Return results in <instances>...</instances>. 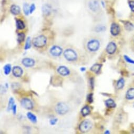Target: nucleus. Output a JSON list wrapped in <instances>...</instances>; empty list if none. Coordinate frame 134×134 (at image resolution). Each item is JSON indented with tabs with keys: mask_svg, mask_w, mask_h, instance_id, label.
I'll return each instance as SVG.
<instances>
[{
	"mask_svg": "<svg viewBox=\"0 0 134 134\" xmlns=\"http://www.w3.org/2000/svg\"><path fill=\"white\" fill-rule=\"evenodd\" d=\"M42 11L44 14L46 15H48L50 14L51 12V7L48 4H45L43 6Z\"/></svg>",
	"mask_w": 134,
	"mask_h": 134,
	"instance_id": "412c9836",
	"label": "nucleus"
},
{
	"mask_svg": "<svg viewBox=\"0 0 134 134\" xmlns=\"http://www.w3.org/2000/svg\"><path fill=\"white\" fill-rule=\"evenodd\" d=\"M14 104H15L14 99L13 97H10V98L9 99V101H8L7 108V110L8 112H10V110H12L13 106H14Z\"/></svg>",
	"mask_w": 134,
	"mask_h": 134,
	"instance_id": "393cba45",
	"label": "nucleus"
},
{
	"mask_svg": "<svg viewBox=\"0 0 134 134\" xmlns=\"http://www.w3.org/2000/svg\"><path fill=\"white\" fill-rule=\"evenodd\" d=\"M58 121V119L56 118H52V119H51L50 121V123L51 125H55L56 123Z\"/></svg>",
	"mask_w": 134,
	"mask_h": 134,
	"instance_id": "473e14b6",
	"label": "nucleus"
},
{
	"mask_svg": "<svg viewBox=\"0 0 134 134\" xmlns=\"http://www.w3.org/2000/svg\"><path fill=\"white\" fill-rule=\"evenodd\" d=\"M23 11L24 12V14L26 15H28L30 13V6L29 4L27 3H25L23 5Z\"/></svg>",
	"mask_w": 134,
	"mask_h": 134,
	"instance_id": "bb28decb",
	"label": "nucleus"
},
{
	"mask_svg": "<svg viewBox=\"0 0 134 134\" xmlns=\"http://www.w3.org/2000/svg\"><path fill=\"white\" fill-rule=\"evenodd\" d=\"M47 43V38L46 37L41 35L35 37L33 39L32 44L33 46L37 48H42L45 46Z\"/></svg>",
	"mask_w": 134,
	"mask_h": 134,
	"instance_id": "f257e3e1",
	"label": "nucleus"
},
{
	"mask_svg": "<svg viewBox=\"0 0 134 134\" xmlns=\"http://www.w3.org/2000/svg\"><path fill=\"white\" fill-rule=\"evenodd\" d=\"M125 84V80L123 78H121L117 82L116 84V88L118 89H121L124 86Z\"/></svg>",
	"mask_w": 134,
	"mask_h": 134,
	"instance_id": "5701e85b",
	"label": "nucleus"
},
{
	"mask_svg": "<svg viewBox=\"0 0 134 134\" xmlns=\"http://www.w3.org/2000/svg\"><path fill=\"white\" fill-rule=\"evenodd\" d=\"M21 106L27 110H31L33 109V102L30 99L27 98H24L21 101Z\"/></svg>",
	"mask_w": 134,
	"mask_h": 134,
	"instance_id": "0eeeda50",
	"label": "nucleus"
},
{
	"mask_svg": "<svg viewBox=\"0 0 134 134\" xmlns=\"http://www.w3.org/2000/svg\"><path fill=\"white\" fill-rule=\"evenodd\" d=\"M80 70H81V72H85V70H86V68H85V67H81Z\"/></svg>",
	"mask_w": 134,
	"mask_h": 134,
	"instance_id": "e433bc0d",
	"label": "nucleus"
},
{
	"mask_svg": "<svg viewBox=\"0 0 134 134\" xmlns=\"http://www.w3.org/2000/svg\"><path fill=\"white\" fill-rule=\"evenodd\" d=\"M126 98L129 100L134 99V88H130L127 92Z\"/></svg>",
	"mask_w": 134,
	"mask_h": 134,
	"instance_id": "6ab92c4d",
	"label": "nucleus"
},
{
	"mask_svg": "<svg viewBox=\"0 0 134 134\" xmlns=\"http://www.w3.org/2000/svg\"><path fill=\"white\" fill-rule=\"evenodd\" d=\"M16 26L19 30H23L25 27V25L24 22L20 19H16Z\"/></svg>",
	"mask_w": 134,
	"mask_h": 134,
	"instance_id": "f3484780",
	"label": "nucleus"
},
{
	"mask_svg": "<svg viewBox=\"0 0 134 134\" xmlns=\"http://www.w3.org/2000/svg\"><path fill=\"white\" fill-rule=\"evenodd\" d=\"M87 100L89 103H92L93 102V94L90 93L88 94L87 96Z\"/></svg>",
	"mask_w": 134,
	"mask_h": 134,
	"instance_id": "2f4dec72",
	"label": "nucleus"
},
{
	"mask_svg": "<svg viewBox=\"0 0 134 134\" xmlns=\"http://www.w3.org/2000/svg\"><path fill=\"white\" fill-rule=\"evenodd\" d=\"M101 44L98 39L93 38L88 41L87 43V50L90 52H94L98 51L100 47Z\"/></svg>",
	"mask_w": 134,
	"mask_h": 134,
	"instance_id": "f03ea898",
	"label": "nucleus"
},
{
	"mask_svg": "<svg viewBox=\"0 0 134 134\" xmlns=\"http://www.w3.org/2000/svg\"><path fill=\"white\" fill-rule=\"evenodd\" d=\"M64 56L67 61L73 62L76 61L78 58L77 54L72 48H67L64 52Z\"/></svg>",
	"mask_w": 134,
	"mask_h": 134,
	"instance_id": "7ed1b4c3",
	"label": "nucleus"
},
{
	"mask_svg": "<svg viewBox=\"0 0 134 134\" xmlns=\"http://www.w3.org/2000/svg\"><path fill=\"white\" fill-rule=\"evenodd\" d=\"M90 113V108L88 106L86 105V106H84L82 108L81 114L83 116L86 117L89 115Z\"/></svg>",
	"mask_w": 134,
	"mask_h": 134,
	"instance_id": "dca6fc26",
	"label": "nucleus"
},
{
	"mask_svg": "<svg viewBox=\"0 0 134 134\" xmlns=\"http://www.w3.org/2000/svg\"><path fill=\"white\" fill-rule=\"evenodd\" d=\"M89 7L93 12H97L99 8V5L97 0L90 1L89 3Z\"/></svg>",
	"mask_w": 134,
	"mask_h": 134,
	"instance_id": "ddd939ff",
	"label": "nucleus"
},
{
	"mask_svg": "<svg viewBox=\"0 0 134 134\" xmlns=\"http://www.w3.org/2000/svg\"><path fill=\"white\" fill-rule=\"evenodd\" d=\"M109 130H106V132H105V134H109Z\"/></svg>",
	"mask_w": 134,
	"mask_h": 134,
	"instance_id": "4c0bfd02",
	"label": "nucleus"
},
{
	"mask_svg": "<svg viewBox=\"0 0 134 134\" xmlns=\"http://www.w3.org/2000/svg\"><path fill=\"white\" fill-rule=\"evenodd\" d=\"M26 115L27 118L29 119L32 123H36L37 121H38V119H37V117L35 115H34L31 112H28L26 114Z\"/></svg>",
	"mask_w": 134,
	"mask_h": 134,
	"instance_id": "a211bd4d",
	"label": "nucleus"
},
{
	"mask_svg": "<svg viewBox=\"0 0 134 134\" xmlns=\"http://www.w3.org/2000/svg\"><path fill=\"white\" fill-rule=\"evenodd\" d=\"M57 72L58 73L63 76H66L70 75V70L65 66H60L57 69Z\"/></svg>",
	"mask_w": 134,
	"mask_h": 134,
	"instance_id": "1a4fd4ad",
	"label": "nucleus"
},
{
	"mask_svg": "<svg viewBox=\"0 0 134 134\" xmlns=\"http://www.w3.org/2000/svg\"><path fill=\"white\" fill-rule=\"evenodd\" d=\"M12 74L16 77H19L23 74V70L19 66H15L12 68Z\"/></svg>",
	"mask_w": 134,
	"mask_h": 134,
	"instance_id": "f8f14e48",
	"label": "nucleus"
},
{
	"mask_svg": "<svg viewBox=\"0 0 134 134\" xmlns=\"http://www.w3.org/2000/svg\"><path fill=\"white\" fill-rule=\"evenodd\" d=\"M31 45H32V43H31V38L30 37H28V38H27L26 39V43H25V45L24 46V49L25 50L30 49V48L31 47Z\"/></svg>",
	"mask_w": 134,
	"mask_h": 134,
	"instance_id": "cd10ccee",
	"label": "nucleus"
},
{
	"mask_svg": "<svg viewBox=\"0 0 134 134\" xmlns=\"http://www.w3.org/2000/svg\"><path fill=\"white\" fill-rule=\"evenodd\" d=\"M90 85L91 88L93 89L94 88V79L93 78H91L90 79Z\"/></svg>",
	"mask_w": 134,
	"mask_h": 134,
	"instance_id": "c9c22d12",
	"label": "nucleus"
},
{
	"mask_svg": "<svg viewBox=\"0 0 134 134\" xmlns=\"http://www.w3.org/2000/svg\"><path fill=\"white\" fill-rule=\"evenodd\" d=\"M106 30V27L103 25H99V26H96L95 27V31L97 32H103Z\"/></svg>",
	"mask_w": 134,
	"mask_h": 134,
	"instance_id": "c85d7f7f",
	"label": "nucleus"
},
{
	"mask_svg": "<svg viewBox=\"0 0 134 134\" xmlns=\"http://www.w3.org/2000/svg\"><path fill=\"white\" fill-rule=\"evenodd\" d=\"M124 57L125 60L126 61L127 63H128L134 64V60H133V59H132V58L129 57H128L127 55H125L124 56Z\"/></svg>",
	"mask_w": 134,
	"mask_h": 134,
	"instance_id": "c756f323",
	"label": "nucleus"
},
{
	"mask_svg": "<svg viewBox=\"0 0 134 134\" xmlns=\"http://www.w3.org/2000/svg\"><path fill=\"white\" fill-rule=\"evenodd\" d=\"M117 49V45L113 42H111L108 44L106 48V51L109 54H113L116 52Z\"/></svg>",
	"mask_w": 134,
	"mask_h": 134,
	"instance_id": "9b49d317",
	"label": "nucleus"
},
{
	"mask_svg": "<svg viewBox=\"0 0 134 134\" xmlns=\"http://www.w3.org/2000/svg\"><path fill=\"white\" fill-rule=\"evenodd\" d=\"M35 10V5L34 4H32L30 6V14H32L34 10Z\"/></svg>",
	"mask_w": 134,
	"mask_h": 134,
	"instance_id": "72a5a7b5",
	"label": "nucleus"
},
{
	"mask_svg": "<svg viewBox=\"0 0 134 134\" xmlns=\"http://www.w3.org/2000/svg\"><path fill=\"white\" fill-rule=\"evenodd\" d=\"M68 110H69V108L67 105L64 102H59L55 106L56 112L60 115L66 114L68 112Z\"/></svg>",
	"mask_w": 134,
	"mask_h": 134,
	"instance_id": "20e7f679",
	"label": "nucleus"
},
{
	"mask_svg": "<svg viewBox=\"0 0 134 134\" xmlns=\"http://www.w3.org/2000/svg\"><path fill=\"white\" fill-rule=\"evenodd\" d=\"M22 63L26 67H32L34 66L35 62L33 59L31 58H24L22 59Z\"/></svg>",
	"mask_w": 134,
	"mask_h": 134,
	"instance_id": "9d476101",
	"label": "nucleus"
},
{
	"mask_svg": "<svg viewBox=\"0 0 134 134\" xmlns=\"http://www.w3.org/2000/svg\"><path fill=\"white\" fill-rule=\"evenodd\" d=\"M110 32L111 34L113 36H116L118 35L121 32V27L120 26L116 23H113L110 26Z\"/></svg>",
	"mask_w": 134,
	"mask_h": 134,
	"instance_id": "6e6552de",
	"label": "nucleus"
},
{
	"mask_svg": "<svg viewBox=\"0 0 134 134\" xmlns=\"http://www.w3.org/2000/svg\"><path fill=\"white\" fill-rule=\"evenodd\" d=\"M25 38V34L24 33H19L18 34V38H17V41L19 43H22V42L24 41Z\"/></svg>",
	"mask_w": 134,
	"mask_h": 134,
	"instance_id": "a878e982",
	"label": "nucleus"
},
{
	"mask_svg": "<svg viewBox=\"0 0 134 134\" xmlns=\"http://www.w3.org/2000/svg\"><path fill=\"white\" fill-rule=\"evenodd\" d=\"M63 52V51L62 48H61L60 46H57V45H54V46L51 47L50 50V53L51 55L55 57L61 56Z\"/></svg>",
	"mask_w": 134,
	"mask_h": 134,
	"instance_id": "423d86ee",
	"label": "nucleus"
},
{
	"mask_svg": "<svg viewBox=\"0 0 134 134\" xmlns=\"http://www.w3.org/2000/svg\"><path fill=\"white\" fill-rule=\"evenodd\" d=\"M3 70L4 73L6 75H9L11 73V70H12V66L10 64H7L5 65L3 67Z\"/></svg>",
	"mask_w": 134,
	"mask_h": 134,
	"instance_id": "b1692460",
	"label": "nucleus"
},
{
	"mask_svg": "<svg viewBox=\"0 0 134 134\" xmlns=\"http://www.w3.org/2000/svg\"><path fill=\"white\" fill-rule=\"evenodd\" d=\"M128 5L132 12H134V0H129L128 2Z\"/></svg>",
	"mask_w": 134,
	"mask_h": 134,
	"instance_id": "7c9ffc66",
	"label": "nucleus"
},
{
	"mask_svg": "<svg viewBox=\"0 0 134 134\" xmlns=\"http://www.w3.org/2000/svg\"><path fill=\"white\" fill-rule=\"evenodd\" d=\"M105 104L108 108H114L116 106V104L112 99H108L105 102Z\"/></svg>",
	"mask_w": 134,
	"mask_h": 134,
	"instance_id": "aec40b11",
	"label": "nucleus"
},
{
	"mask_svg": "<svg viewBox=\"0 0 134 134\" xmlns=\"http://www.w3.org/2000/svg\"><path fill=\"white\" fill-rule=\"evenodd\" d=\"M102 65L101 64H94L90 67V70L96 74H98L100 72Z\"/></svg>",
	"mask_w": 134,
	"mask_h": 134,
	"instance_id": "2eb2a0df",
	"label": "nucleus"
},
{
	"mask_svg": "<svg viewBox=\"0 0 134 134\" xmlns=\"http://www.w3.org/2000/svg\"><path fill=\"white\" fill-rule=\"evenodd\" d=\"M102 6H104V5H105V4L104 3V2H102Z\"/></svg>",
	"mask_w": 134,
	"mask_h": 134,
	"instance_id": "58836bf2",
	"label": "nucleus"
},
{
	"mask_svg": "<svg viewBox=\"0 0 134 134\" xmlns=\"http://www.w3.org/2000/svg\"><path fill=\"white\" fill-rule=\"evenodd\" d=\"M11 12L13 14V15H18L21 12V8L18 5H12L10 8Z\"/></svg>",
	"mask_w": 134,
	"mask_h": 134,
	"instance_id": "4468645a",
	"label": "nucleus"
},
{
	"mask_svg": "<svg viewBox=\"0 0 134 134\" xmlns=\"http://www.w3.org/2000/svg\"><path fill=\"white\" fill-rule=\"evenodd\" d=\"M133 43H134V38H133Z\"/></svg>",
	"mask_w": 134,
	"mask_h": 134,
	"instance_id": "ea45409f",
	"label": "nucleus"
},
{
	"mask_svg": "<svg viewBox=\"0 0 134 134\" xmlns=\"http://www.w3.org/2000/svg\"><path fill=\"white\" fill-rule=\"evenodd\" d=\"M124 27L127 31H132L134 29V25L129 21H125L124 22Z\"/></svg>",
	"mask_w": 134,
	"mask_h": 134,
	"instance_id": "4be33fe9",
	"label": "nucleus"
},
{
	"mask_svg": "<svg viewBox=\"0 0 134 134\" xmlns=\"http://www.w3.org/2000/svg\"><path fill=\"white\" fill-rule=\"evenodd\" d=\"M92 126L93 124L92 121L88 119H85L82 121L79 125V129L82 133H86L92 129Z\"/></svg>",
	"mask_w": 134,
	"mask_h": 134,
	"instance_id": "39448f33",
	"label": "nucleus"
},
{
	"mask_svg": "<svg viewBox=\"0 0 134 134\" xmlns=\"http://www.w3.org/2000/svg\"><path fill=\"white\" fill-rule=\"evenodd\" d=\"M16 109H17L16 105L14 104V106H13L12 109V112H13V113L14 115H15V114H16Z\"/></svg>",
	"mask_w": 134,
	"mask_h": 134,
	"instance_id": "f704fd0d",
	"label": "nucleus"
}]
</instances>
